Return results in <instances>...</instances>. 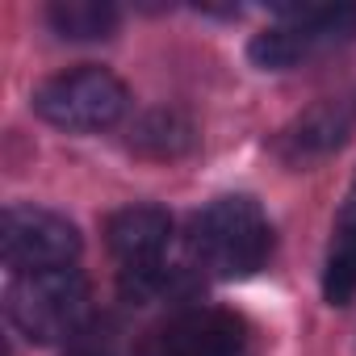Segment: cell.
I'll return each instance as SVG.
<instances>
[{
    "instance_id": "cell-1",
    "label": "cell",
    "mask_w": 356,
    "mask_h": 356,
    "mask_svg": "<svg viewBox=\"0 0 356 356\" xmlns=\"http://www.w3.org/2000/svg\"><path fill=\"white\" fill-rule=\"evenodd\" d=\"M273 252V227L260 210V202L231 193L210 202L202 214L189 222V256L197 260L202 273L218 281L252 277Z\"/></svg>"
},
{
    "instance_id": "cell-2",
    "label": "cell",
    "mask_w": 356,
    "mask_h": 356,
    "mask_svg": "<svg viewBox=\"0 0 356 356\" xmlns=\"http://www.w3.org/2000/svg\"><path fill=\"white\" fill-rule=\"evenodd\" d=\"M92 310V289L80 268L22 273L5 293L9 323L34 343H63L84 331Z\"/></svg>"
},
{
    "instance_id": "cell-3",
    "label": "cell",
    "mask_w": 356,
    "mask_h": 356,
    "mask_svg": "<svg viewBox=\"0 0 356 356\" xmlns=\"http://www.w3.org/2000/svg\"><path fill=\"white\" fill-rule=\"evenodd\" d=\"M348 42H356V5H314V9H289L277 26L260 30L248 55L264 72H289Z\"/></svg>"
},
{
    "instance_id": "cell-4",
    "label": "cell",
    "mask_w": 356,
    "mask_h": 356,
    "mask_svg": "<svg viewBox=\"0 0 356 356\" xmlns=\"http://www.w3.org/2000/svg\"><path fill=\"white\" fill-rule=\"evenodd\" d=\"M126 84L105 72V67H72L51 76L38 92H34V109L42 122L59 126V130H109L113 122H122L126 113Z\"/></svg>"
},
{
    "instance_id": "cell-5",
    "label": "cell",
    "mask_w": 356,
    "mask_h": 356,
    "mask_svg": "<svg viewBox=\"0 0 356 356\" xmlns=\"http://www.w3.org/2000/svg\"><path fill=\"white\" fill-rule=\"evenodd\" d=\"M252 352V327L243 314L222 306H189L176 310L163 323H155L134 356H248Z\"/></svg>"
},
{
    "instance_id": "cell-6",
    "label": "cell",
    "mask_w": 356,
    "mask_h": 356,
    "mask_svg": "<svg viewBox=\"0 0 356 356\" xmlns=\"http://www.w3.org/2000/svg\"><path fill=\"white\" fill-rule=\"evenodd\" d=\"M0 256L13 268V277L72 268V260L80 256V231L55 210L9 206L0 218Z\"/></svg>"
},
{
    "instance_id": "cell-7",
    "label": "cell",
    "mask_w": 356,
    "mask_h": 356,
    "mask_svg": "<svg viewBox=\"0 0 356 356\" xmlns=\"http://www.w3.org/2000/svg\"><path fill=\"white\" fill-rule=\"evenodd\" d=\"M356 130V88L331 92L323 101H314L306 113H298L281 138H277V155L289 168H310L327 155H335Z\"/></svg>"
},
{
    "instance_id": "cell-8",
    "label": "cell",
    "mask_w": 356,
    "mask_h": 356,
    "mask_svg": "<svg viewBox=\"0 0 356 356\" xmlns=\"http://www.w3.org/2000/svg\"><path fill=\"white\" fill-rule=\"evenodd\" d=\"M168 239H172V214L159 206H126L105 222V243L122 260V273L155 268L159 256L168 252Z\"/></svg>"
},
{
    "instance_id": "cell-9",
    "label": "cell",
    "mask_w": 356,
    "mask_h": 356,
    "mask_svg": "<svg viewBox=\"0 0 356 356\" xmlns=\"http://www.w3.org/2000/svg\"><path fill=\"white\" fill-rule=\"evenodd\" d=\"M47 22L59 38H72V42H97V38H109L122 22L118 5L109 0H55L47 9Z\"/></svg>"
},
{
    "instance_id": "cell-10",
    "label": "cell",
    "mask_w": 356,
    "mask_h": 356,
    "mask_svg": "<svg viewBox=\"0 0 356 356\" xmlns=\"http://www.w3.org/2000/svg\"><path fill=\"white\" fill-rule=\"evenodd\" d=\"M189 143H193V126L172 109L147 113L134 130V147L147 155H181V151H189Z\"/></svg>"
},
{
    "instance_id": "cell-11",
    "label": "cell",
    "mask_w": 356,
    "mask_h": 356,
    "mask_svg": "<svg viewBox=\"0 0 356 356\" xmlns=\"http://www.w3.org/2000/svg\"><path fill=\"white\" fill-rule=\"evenodd\" d=\"M323 298L331 306H348L356 298V231L339 227L327 252V268H323Z\"/></svg>"
},
{
    "instance_id": "cell-12",
    "label": "cell",
    "mask_w": 356,
    "mask_h": 356,
    "mask_svg": "<svg viewBox=\"0 0 356 356\" xmlns=\"http://www.w3.org/2000/svg\"><path fill=\"white\" fill-rule=\"evenodd\" d=\"M339 227H343V231H356V189H352V197H348V206H343V214H339Z\"/></svg>"
},
{
    "instance_id": "cell-13",
    "label": "cell",
    "mask_w": 356,
    "mask_h": 356,
    "mask_svg": "<svg viewBox=\"0 0 356 356\" xmlns=\"http://www.w3.org/2000/svg\"><path fill=\"white\" fill-rule=\"evenodd\" d=\"M67 356H109V352H101V348H72Z\"/></svg>"
}]
</instances>
